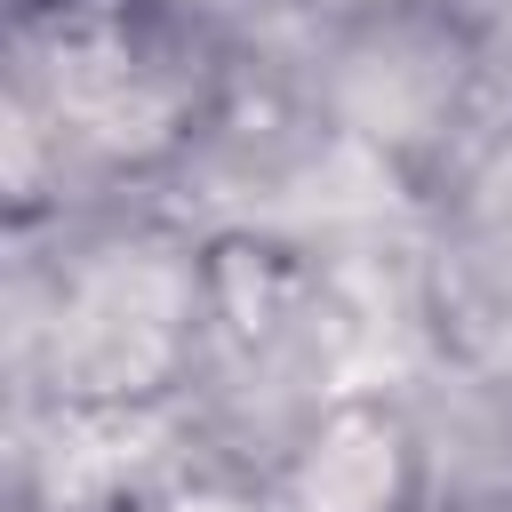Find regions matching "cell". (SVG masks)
<instances>
[{"mask_svg":"<svg viewBox=\"0 0 512 512\" xmlns=\"http://www.w3.org/2000/svg\"><path fill=\"white\" fill-rule=\"evenodd\" d=\"M400 488V432L368 408H344L320 424V440L296 464V504L304 512H384Z\"/></svg>","mask_w":512,"mask_h":512,"instance_id":"6da1fadb","label":"cell"}]
</instances>
